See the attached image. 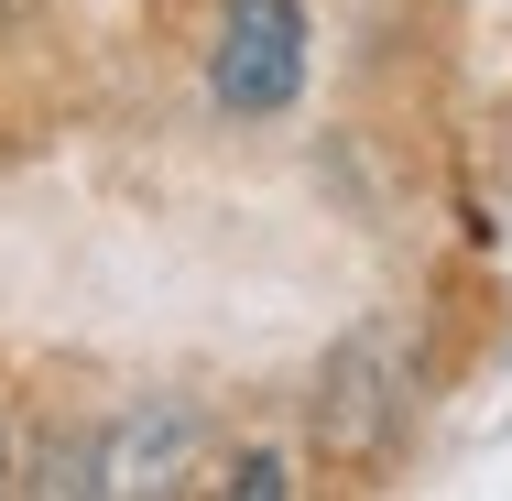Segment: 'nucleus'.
<instances>
[{"label":"nucleus","mask_w":512,"mask_h":501,"mask_svg":"<svg viewBox=\"0 0 512 501\" xmlns=\"http://www.w3.org/2000/svg\"><path fill=\"white\" fill-rule=\"evenodd\" d=\"M0 491H11V436H0Z\"/></svg>","instance_id":"obj_5"},{"label":"nucleus","mask_w":512,"mask_h":501,"mask_svg":"<svg viewBox=\"0 0 512 501\" xmlns=\"http://www.w3.org/2000/svg\"><path fill=\"white\" fill-rule=\"evenodd\" d=\"M186 447H197L186 414H131L99 447V491H164V469H186Z\"/></svg>","instance_id":"obj_3"},{"label":"nucleus","mask_w":512,"mask_h":501,"mask_svg":"<svg viewBox=\"0 0 512 501\" xmlns=\"http://www.w3.org/2000/svg\"><path fill=\"white\" fill-rule=\"evenodd\" d=\"M393 425H404V349L393 338H349L327 360V382H316V436L338 458H371V447H393Z\"/></svg>","instance_id":"obj_2"},{"label":"nucleus","mask_w":512,"mask_h":501,"mask_svg":"<svg viewBox=\"0 0 512 501\" xmlns=\"http://www.w3.org/2000/svg\"><path fill=\"white\" fill-rule=\"evenodd\" d=\"M229 491H251V501H284V469H273V458H240V469H229Z\"/></svg>","instance_id":"obj_4"},{"label":"nucleus","mask_w":512,"mask_h":501,"mask_svg":"<svg viewBox=\"0 0 512 501\" xmlns=\"http://www.w3.org/2000/svg\"><path fill=\"white\" fill-rule=\"evenodd\" d=\"M207 88L240 120L295 109V88H306V11L295 0H229L218 11V44H207Z\"/></svg>","instance_id":"obj_1"}]
</instances>
